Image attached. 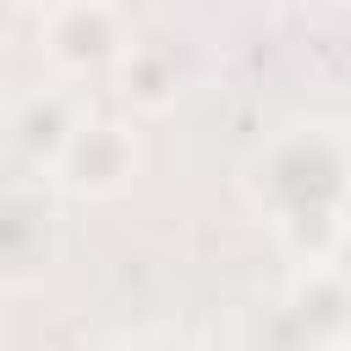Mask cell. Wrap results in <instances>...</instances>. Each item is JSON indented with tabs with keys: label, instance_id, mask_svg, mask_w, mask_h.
<instances>
[{
	"label": "cell",
	"instance_id": "cell-1",
	"mask_svg": "<svg viewBox=\"0 0 351 351\" xmlns=\"http://www.w3.org/2000/svg\"><path fill=\"white\" fill-rule=\"evenodd\" d=\"M241 192L296 269L340 263L351 247V132L318 115L269 132L241 170Z\"/></svg>",
	"mask_w": 351,
	"mask_h": 351
},
{
	"label": "cell",
	"instance_id": "cell-2",
	"mask_svg": "<svg viewBox=\"0 0 351 351\" xmlns=\"http://www.w3.org/2000/svg\"><path fill=\"white\" fill-rule=\"evenodd\" d=\"M137 170H143V137H137V126L121 121V115L88 110L44 181L66 203H110V197H121L137 181Z\"/></svg>",
	"mask_w": 351,
	"mask_h": 351
},
{
	"label": "cell",
	"instance_id": "cell-3",
	"mask_svg": "<svg viewBox=\"0 0 351 351\" xmlns=\"http://www.w3.org/2000/svg\"><path fill=\"white\" fill-rule=\"evenodd\" d=\"M132 38L137 33L115 0H60L38 11V49L60 82H88V77L115 71Z\"/></svg>",
	"mask_w": 351,
	"mask_h": 351
},
{
	"label": "cell",
	"instance_id": "cell-4",
	"mask_svg": "<svg viewBox=\"0 0 351 351\" xmlns=\"http://www.w3.org/2000/svg\"><path fill=\"white\" fill-rule=\"evenodd\" d=\"M60 258V192L44 176L0 181V291L38 285Z\"/></svg>",
	"mask_w": 351,
	"mask_h": 351
},
{
	"label": "cell",
	"instance_id": "cell-5",
	"mask_svg": "<svg viewBox=\"0 0 351 351\" xmlns=\"http://www.w3.org/2000/svg\"><path fill=\"white\" fill-rule=\"evenodd\" d=\"M93 104L71 88V82H38V88H27V93H16L11 104H5V143H11V154H16V165L27 170V176H49V165L60 159V148L71 143V132L82 126V115H88Z\"/></svg>",
	"mask_w": 351,
	"mask_h": 351
},
{
	"label": "cell",
	"instance_id": "cell-6",
	"mask_svg": "<svg viewBox=\"0 0 351 351\" xmlns=\"http://www.w3.org/2000/svg\"><path fill=\"white\" fill-rule=\"evenodd\" d=\"M280 324L296 335V346L351 351V280L340 274V263L302 269L280 302Z\"/></svg>",
	"mask_w": 351,
	"mask_h": 351
},
{
	"label": "cell",
	"instance_id": "cell-7",
	"mask_svg": "<svg viewBox=\"0 0 351 351\" xmlns=\"http://www.w3.org/2000/svg\"><path fill=\"white\" fill-rule=\"evenodd\" d=\"M110 77L121 82V99L137 115H165L186 93V66L170 38H132V49L121 55V66Z\"/></svg>",
	"mask_w": 351,
	"mask_h": 351
},
{
	"label": "cell",
	"instance_id": "cell-8",
	"mask_svg": "<svg viewBox=\"0 0 351 351\" xmlns=\"http://www.w3.org/2000/svg\"><path fill=\"white\" fill-rule=\"evenodd\" d=\"M110 351H208V346H197L192 335H176V329H143V335H121Z\"/></svg>",
	"mask_w": 351,
	"mask_h": 351
},
{
	"label": "cell",
	"instance_id": "cell-9",
	"mask_svg": "<svg viewBox=\"0 0 351 351\" xmlns=\"http://www.w3.org/2000/svg\"><path fill=\"white\" fill-rule=\"evenodd\" d=\"M247 5H269V11H285V5H296V0H247Z\"/></svg>",
	"mask_w": 351,
	"mask_h": 351
},
{
	"label": "cell",
	"instance_id": "cell-10",
	"mask_svg": "<svg viewBox=\"0 0 351 351\" xmlns=\"http://www.w3.org/2000/svg\"><path fill=\"white\" fill-rule=\"evenodd\" d=\"M33 5H38V11H49V5H60V0H33Z\"/></svg>",
	"mask_w": 351,
	"mask_h": 351
}]
</instances>
